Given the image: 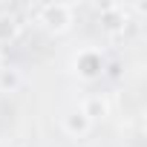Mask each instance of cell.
I'll list each match as a JSON object with an SVG mask.
<instances>
[{"label":"cell","instance_id":"cell-2","mask_svg":"<svg viewBox=\"0 0 147 147\" xmlns=\"http://www.w3.org/2000/svg\"><path fill=\"white\" fill-rule=\"evenodd\" d=\"M0 87H18V75H15V72H3V75H0Z\"/></svg>","mask_w":147,"mask_h":147},{"label":"cell","instance_id":"cell-1","mask_svg":"<svg viewBox=\"0 0 147 147\" xmlns=\"http://www.w3.org/2000/svg\"><path fill=\"white\" fill-rule=\"evenodd\" d=\"M87 124H90V118H87L84 113H75V115L66 121V127H69L72 133H84V130H87Z\"/></svg>","mask_w":147,"mask_h":147}]
</instances>
